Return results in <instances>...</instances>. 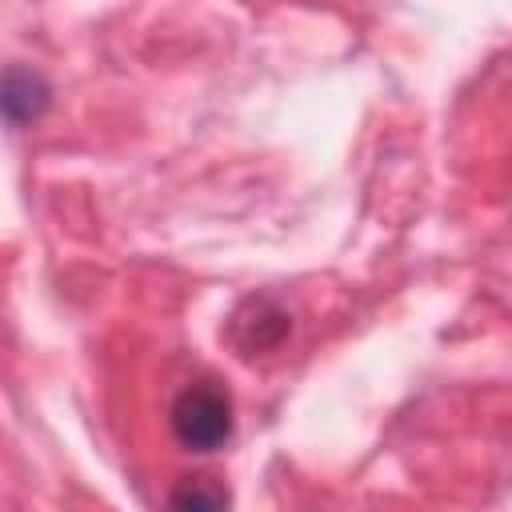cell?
<instances>
[{
	"label": "cell",
	"instance_id": "1",
	"mask_svg": "<svg viewBox=\"0 0 512 512\" xmlns=\"http://www.w3.org/2000/svg\"><path fill=\"white\" fill-rule=\"evenodd\" d=\"M168 424H172V436H176L180 448L216 452L232 440V400L220 384L196 380L172 400Z\"/></svg>",
	"mask_w": 512,
	"mask_h": 512
},
{
	"label": "cell",
	"instance_id": "2",
	"mask_svg": "<svg viewBox=\"0 0 512 512\" xmlns=\"http://www.w3.org/2000/svg\"><path fill=\"white\" fill-rule=\"evenodd\" d=\"M52 104V88L40 72L32 68H20L12 64L4 72V116L12 128H24V124H36Z\"/></svg>",
	"mask_w": 512,
	"mask_h": 512
},
{
	"label": "cell",
	"instance_id": "3",
	"mask_svg": "<svg viewBox=\"0 0 512 512\" xmlns=\"http://www.w3.org/2000/svg\"><path fill=\"white\" fill-rule=\"evenodd\" d=\"M172 504L176 508H200V512H212V508H224L228 504V492L208 484V480H184L176 492H172Z\"/></svg>",
	"mask_w": 512,
	"mask_h": 512
}]
</instances>
